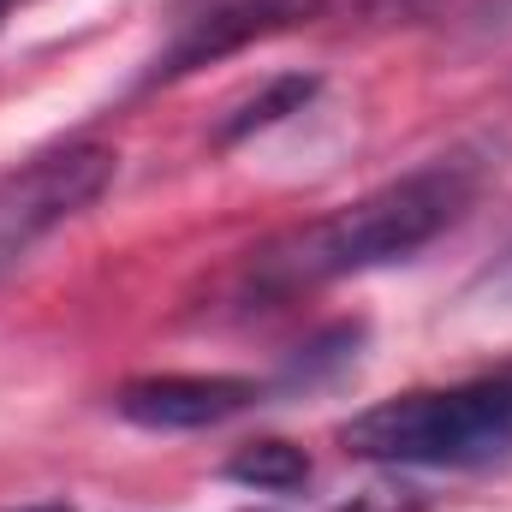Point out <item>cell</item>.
Here are the masks:
<instances>
[{
  "instance_id": "cell-8",
  "label": "cell",
  "mask_w": 512,
  "mask_h": 512,
  "mask_svg": "<svg viewBox=\"0 0 512 512\" xmlns=\"http://www.w3.org/2000/svg\"><path fill=\"white\" fill-rule=\"evenodd\" d=\"M18 512H72L66 501H42V507H18Z\"/></svg>"
},
{
  "instance_id": "cell-6",
  "label": "cell",
  "mask_w": 512,
  "mask_h": 512,
  "mask_svg": "<svg viewBox=\"0 0 512 512\" xmlns=\"http://www.w3.org/2000/svg\"><path fill=\"white\" fill-rule=\"evenodd\" d=\"M227 477L245 483V489H262V495H286V489H304L310 483V459L292 441H256L245 453H233Z\"/></svg>"
},
{
  "instance_id": "cell-3",
  "label": "cell",
  "mask_w": 512,
  "mask_h": 512,
  "mask_svg": "<svg viewBox=\"0 0 512 512\" xmlns=\"http://www.w3.org/2000/svg\"><path fill=\"white\" fill-rule=\"evenodd\" d=\"M114 173L120 161L102 143H66V149L30 155L24 167H6L0 173V274L36 251L54 227L84 215L114 185Z\"/></svg>"
},
{
  "instance_id": "cell-7",
  "label": "cell",
  "mask_w": 512,
  "mask_h": 512,
  "mask_svg": "<svg viewBox=\"0 0 512 512\" xmlns=\"http://www.w3.org/2000/svg\"><path fill=\"white\" fill-rule=\"evenodd\" d=\"M316 96V78H274L262 96H251L245 108H233L227 120H221V143H239V137H251V131H268V126H280L286 114H304V102Z\"/></svg>"
},
{
  "instance_id": "cell-9",
  "label": "cell",
  "mask_w": 512,
  "mask_h": 512,
  "mask_svg": "<svg viewBox=\"0 0 512 512\" xmlns=\"http://www.w3.org/2000/svg\"><path fill=\"white\" fill-rule=\"evenodd\" d=\"M6 6H12V0H0V12H6Z\"/></svg>"
},
{
  "instance_id": "cell-4",
  "label": "cell",
  "mask_w": 512,
  "mask_h": 512,
  "mask_svg": "<svg viewBox=\"0 0 512 512\" xmlns=\"http://www.w3.org/2000/svg\"><path fill=\"white\" fill-rule=\"evenodd\" d=\"M256 399H262V387L245 376H143V382L120 387L114 411L137 429L161 435V429H215Z\"/></svg>"
},
{
  "instance_id": "cell-5",
  "label": "cell",
  "mask_w": 512,
  "mask_h": 512,
  "mask_svg": "<svg viewBox=\"0 0 512 512\" xmlns=\"http://www.w3.org/2000/svg\"><path fill=\"white\" fill-rule=\"evenodd\" d=\"M310 12H322V0H227V6H215L203 18H185V30L173 36V48L161 54V66L149 78L155 84L161 78H185V72H197L209 60H227L245 42H262V36L310 18Z\"/></svg>"
},
{
  "instance_id": "cell-2",
  "label": "cell",
  "mask_w": 512,
  "mask_h": 512,
  "mask_svg": "<svg viewBox=\"0 0 512 512\" xmlns=\"http://www.w3.org/2000/svg\"><path fill=\"white\" fill-rule=\"evenodd\" d=\"M346 453L376 465H429V471H483L512 459V370L459 387L399 393L358 411L340 429Z\"/></svg>"
},
{
  "instance_id": "cell-1",
  "label": "cell",
  "mask_w": 512,
  "mask_h": 512,
  "mask_svg": "<svg viewBox=\"0 0 512 512\" xmlns=\"http://www.w3.org/2000/svg\"><path fill=\"white\" fill-rule=\"evenodd\" d=\"M495 173H501V143H489V137L429 155L423 167L387 179L370 197H358V203L322 215L316 227H304L298 239L274 245L256 262V280L268 292H298V286H322V280L405 262L423 245H435L447 227H459Z\"/></svg>"
}]
</instances>
